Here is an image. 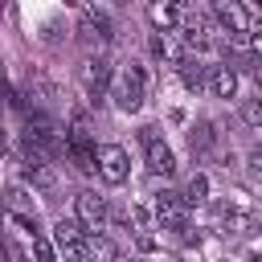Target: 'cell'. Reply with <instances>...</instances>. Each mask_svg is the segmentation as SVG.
<instances>
[{
  "label": "cell",
  "mask_w": 262,
  "mask_h": 262,
  "mask_svg": "<svg viewBox=\"0 0 262 262\" xmlns=\"http://www.w3.org/2000/svg\"><path fill=\"white\" fill-rule=\"evenodd\" d=\"M106 98L123 111V115H135L147 98V70L139 61H123L115 74H111V86H106Z\"/></svg>",
  "instance_id": "6da1fadb"
},
{
  "label": "cell",
  "mask_w": 262,
  "mask_h": 262,
  "mask_svg": "<svg viewBox=\"0 0 262 262\" xmlns=\"http://www.w3.org/2000/svg\"><path fill=\"white\" fill-rule=\"evenodd\" d=\"M213 143H217V123L213 119H196L188 127V147L205 156V151H213Z\"/></svg>",
  "instance_id": "7c38bea8"
},
{
  "label": "cell",
  "mask_w": 262,
  "mask_h": 262,
  "mask_svg": "<svg viewBox=\"0 0 262 262\" xmlns=\"http://www.w3.org/2000/svg\"><path fill=\"white\" fill-rule=\"evenodd\" d=\"M0 262H8V250H4V237H0Z\"/></svg>",
  "instance_id": "e0dca14e"
},
{
  "label": "cell",
  "mask_w": 262,
  "mask_h": 262,
  "mask_svg": "<svg viewBox=\"0 0 262 262\" xmlns=\"http://www.w3.org/2000/svg\"><path fill=\"white\" fill-rule=\"evenodd\" d=\"M237 86H242V78H237V70H233L229 61L209 66V74H205V90H209L213 98H237Z\"/></svg>",
  "instance_id": "ba28073f"
},
{
  "label": "cell",
  "mask_w": 262,
  "mask_h": 262,
  "mask_svg": "<svg viewBox=\"0 0 262 262\" xmlns=\"http://www.w3.org/2000/svg\"><path fill=\"white\" fill-rule=\"evenodd\" d=\"M25 172V184H33L37 192H53L57 188V168L53 164H20Z\"/></svg>",
  "instance_id": "8fae6325"
},
{
  "label": "cell",
  "mask_w": 262,
  "mask_h": 262,
  "mask_svg": "<svg viewBox=\"0 0 262 262\" xmlns=\"http://www.w3.org/2000/svg\"><path fill=\"white\" fill-rule=\"evenodd\" d=\"M139 143H143V164L151 176H176V151L168 147V139L156 123H147L139 131Z\"/></svg>",
  "instance_id": "5b68a950"
},
{
  "label": "cell",
  "mask_w": 262,
  "mask_h": 262,
  "mask_svg": "<svg viewBox=\"0 0 262 262\" xmlns=\"http://www.w3.org/2000/svg\"><path fill=\"white\" fill-rule=\"evenodd\" d=\"M111 74H115V66H111L106 53H86V57H82V66H78V82H82V94H86L90 106H102L106 86H111Z\"/></svg>",
  "instance_id": "3957f363"
},
{
  "label": "cell",
  "mask_w": 262,
  "mask_h": 262,
  "mask_svg": "<svg viewBox=\"0 0 262 262\" xmlns=\"http://www.w3.org/2000/svg\"><path fill=\"white\" fill-rule=\"evenodd\" d=\"M180 201L192 209V205H201V201H209V176L205 172H196V176H188L184 180V192H180Z\"/></svg>",
  "instance_id": "5bb4252c"
},
{
  "label": "cell",
  "mask_w": 262,
  "mask_h": 262,
  "mask_svg": "<svg viewBox=\"0 0 262 262\" xmlns=\"http://www.w3.org/2000/svg\"><path fill=\"white\" fill-rule=\"evenodd\" d=\"M94 176L102 184H111V188L127 184L131 180V156H127V147L123 143H98L94 147Z\"/></svg>",
  "instance_id": "277c9868"
},
{
  "label": "cell",
  "mask_w": 262,
  "mask_h": 262,
  "mask_svg": "<svg viewBox=\"0 0 262 262\" xmlns=\"http://www.w3.org/2000/svg\"><path fill=\"white\" fill-rule=\"evenodd\" d=\"M78 33H82L90 45H106V41L115 37V16H111L106 8H98V4H86V8L78 12Z\"/></svg>",
  "instance_id": "52a82bcc"
},
{
  "label": "cell",
  "mask_w": 262,
  "mask_h": 262,
  "mask_svg": "<svg viewBox=\"0 0 262 262\" xmlns=\"http://www.w3.org/2000/svg\"><path fill=\"white\" fill-rule=\"evenodd\" d=\"M8 151V135H4V127H0V156Z\"/></svg>",
  "instance_id": "2e32d148"
},
{
  "label": "cell",
  "mask_w": 262,
  "mask_h": 262,
  "mask_svg": "<svg viewBox=\"0 0 262 262\" xmlns=\"http://www.w3.org/2000/svg\"><path fill=\"white\" fill-rule=\"evenodd\" d=\"M147 209H151V217H156V229H164V233H172V237H188L192 217H188V205L180 201V192H176V188L156 192Z\"/></svg>",
  "instance_id": "7a4b0ae2"
},
{
  "label": "cell",
  "mask_w": 262,
  "mask_h": 262,
  "mask_svg": "<svg viewBox=\"0 0 262 262\" xmlns=\"http://www.w3.org/2000/svg\"><path fill=\"white\" fill-rule=\"evenodd\" d=\"M147 20H151L156 33H176L180 8H176V4H147Z\"/></svg>",
  "instance_id": "4fadbf2b"
},
{
  "label": "cell",
  "mask_w": 262,
  "mask_h": 262,
  "mask_svg": "<svg viewBox=\"0 0 262 262\" xmlns=\"http://www.w3.org/2000/svg\"><path fill=\"white\" fill-rule=\"evenodd\" d=\"M242 123H246L250 131L262 127V102H258V98H242Z\"/></svg>",
  "instance_id": "9a60e30c"
},
{
  "label": "cell",
  "mask_w": 262,
  "mask_h": 262,
  "mask_svg": "<svg viewBox=\"0 0 262 262\" xmlns=\"http://www.w3.org/2000/svg\"><path fill=\"white\" fill-rule=\"evenodd\" d=\"M151 53H156V61H164L172 70L184 61V45H180L176 33H151Z\"/></svg>",
  "instance_id": "9c48e42d"
},
{
  "label": "cell",
  "mask_w": 262,
  "mask_h": 262,
  "mask_svg": "<svg viewBox=\"0 0 262 262\" xmlns=\"http://www.w3.org/2000/svg\"><path fill=\"white\" fill-rule=\"evenodd\" d=\"M176 74H180V82H184V90H205V74H209V66L201 61V57H192V53H184V61L176 66Z\"/></svg>",
  "instance_id": "30bf717a"
},
{
  "label": "cell",
  "mask_w": 262,
  "mask_h": 262,
  "mask_svg": "<svg viewBox=\"0 0 262 262\" xmlns=\"http://www.w3.org/2000/svg\"><path fill=\"white\" fill-rule=\"evenodd\" d=\"M74 221L82 225V233H106L111 229V201L90 192V188H82L74 196Z\"/></svg>",
  "instance_id": "8992f818"
}]
</instances>
